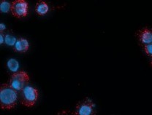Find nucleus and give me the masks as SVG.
Returning a JSON list of instances; mask_svg holds the SVG:
<instances>
[{
  "label": "nucleus",
  "mask_w": 152,
  "mask_h": 115,
  "mask_svg": "<svg viewBox=\"0 0 152 115\" xmlns=\"http://www.w3.org/2000/svg\"><path fill=\"white\" fill-rule=\"evenodd\" d=\"M39 96L38 90L33 86L27 85L20 91V101L22 105L31 107L35 105Z\"/></svg>",
  "instance_id": "f03ea898"
},
{
  "label": "nucleus",
  "mask_w": 152,
  "mask_h": 115,
  "mask_svg": "<svg viewBox=\"0 0 152 115\" xmlns=\"http://www.w3.org/2000/svg\"><path fill=\"white\" fill-rule=\"evenodd\" d=\"M49 10L48 4L45 1L43 0H39L36 3L35 11L39 15H43L46 14Z\"/></svg>",
  "instance_id": "6e6552de"
},
{
  "label": "nucleus",
  "mask_w": 152,
  "mask_h": 115,
  "mask_svg": "<svg viewBox=\"0 0 152 115\" xmlns=\"http://www.w3.org/2000/svg\"><path fill=\"white\" fill-rule=\"evenodd\" d=\"M7 68L12 72H17L19 68V64L18 61H17L15 58H10L7 61Z\"/></svg>",
  "instance_id": "1a4fd4ad"
},
{
  "label": "nucleus",
  "mask_w": 152,
  "mask_h": 115,
  "mask_svg": "<svg viewBox=\"0 0 152 115\" xmlns=\"http://www.w3.org/2000/svg\"><path fill=\"white\" fill-rule=\"evenodd\" d=\"M95 104L88 98H86L76 105L74 111L71 112L72 115H94Z\"/></svg>",
  "instance_id": "20e7f679"
},
{
  "label": "nucleus",
  "mask_w": 152,
  "mask_h": 115,
  "mask_svg": "<svg viewBox=\"0 0 152 115\" xmlns=\"http://www.w3.org/2000/svg\"><path fill=\"white\" fill-rule=\"evenodd\" d=\"M16 41H17L16 38H15L12 34H4V42H5L7 45H10V46L13 45L14 46V45H15V43L16 42Z\"/></svg>",
  "instance_id": "9b49d317"
},
{
  "label": "nucleus",
  "mask_w": 152,
  "mask_h": 115,
  "mask_svg": "<svg viewBox=\"0 0 152 115\" xmlns=\"http://www.w3.org/2000/svg\"><path fill=\"white\" fill-rule=\"evenodd\" d=\"M29 82V76L24 71H19L11 75L9 80L10 86L18 92L21 91Z\"/></svg>",
  "instance_id": "7ed1b4c3"
},
{
  "label": "nucleus",
  "mask_w": 152,
  "mask_h": 115,
  "mask_svg": "<svg viewBox=\"0 0 152 115\" xmlns=\"http://www.w3.org/2000/svg\"><path fill=\"white\" fill-rule=\"evenodd\" d=\"M11 13L16 18H23L28 13V3L26 0H14L11 3Z\"/></svg>",
  "instance_id": "39448f33"
},
{
  "label": "nucleus",
  "mask_w": 152,
  "mask_h": 115,
  "mask_svg": "<svg viewBox=\"0 0 152 115\" xmlns=\"http://www.w3.org/2000/svg\"><path fill=\"white\" fill-rule=\"evenodd\" d=\"M28 48H29V42L28 39L23 37H20L17 39L16 42L13 46L14 50L19 53H25L27 51Z\"/></svg>",
  "instance_id": "0eeeda50"
},
{
  "label": "nucleus",
  "mask_w": 152,
  "mask_h": 115,
  "mask_svg": "<svg viewBox=\"0 0 152 115\" xmlns=\"http://www.w3.org/2000/svg\"><path fill=\"white\" fill-rule=\"evenodd\" d=\"M139 39L143 44H148L152 42V30L148 28H143L140 30L137 34Z\"/></svg>",
  "instance_id": "423d86ee"
},
{
  "label": "nucleus",
  "mask_w": 152,
  "mask_h": 115,
  "mask_svg": "<svg viewBox=\"0 0 152 115\" xmlns=\"http://www.w3.org/2000/svg\"><path fill=\"white\" fill-rule=\"evenodd\" d=\"M151 66H152V61H151Z\"/></svg>",
  "instance_id": "2eb2a0df"
},
{
  "label": "nucleus",
  "mask_w": 152,
  "mask_h": 115,
  "mask_svg": "<svg viewBox=\"0 0 152 115\" xmlns=\"http://www.w3.org/2000/svg\"><path fill=\"white\" fill-rule=\"evenodd\" d=\"M5 29H6V26L4 24V23H1V24H0V31H1V32H4V31Z\"/></svg>",
  "instance_id": "4468645a"
},
{
  "label": "nucleus",
  "mask_w": 152,
  "mask_h": 115,
  "mask_svg": "<svg viewBox=\"0 0 152 115\" xmlns=\"http://www.w3.org/2000/svg\"><path fill=\"white\" fill-rule=\"evenodd\" d=\"M18 101V93L9 84H2L0 87V105L2 109H12Z\"/></svg>",
  "instance_id": "f257e3e1"
},
{
  "label": "nucleus",
  "mask_w": 152,
  "mask_h": 115,
  "mask_svg": "<svg viewBox=\"0 0 152 115\" xmlns=\"http://www.w3.org/2000/svg\"><path fill=\"white\" fill-rule=\"evenodd\" d=\"M0 9L3 12H7L11 10V3L7 0H1L0 2Z\"/></svg>",
  "instance_id": "9d476101"
},
{
  "label": "nucleus",
  "mask_w": 152,
  "mask_h": 115,
  "mask_svg": "<svg viewBox=\"0 0 152 115\" xmlns=\"http://www.w3.org/2000/svg\"><path fill=\"white\" fill-rule=\"evenodd\" d=\"M56 115H72L71 112H69V111H66V110H63V111L58 112Z\"/></svg>",
  "instance_id": "ddd939ff"
},
{
  "label": "nucleus",
  "mask_w": 152,
  "mask_h": 115,
  "mask_svg": "<svg viewBox=\"0 0 152 115\" xmlns=\"http://www.w3.org/2000/svg\"><path fill=\"white\" fill-rule=\"evenodd\" d=\"M144 50L148 56L152 57V42L151 43L145 44L144 45Z\"/></svg>",
  "instance_id": "f8f14e48"
}]
</instances>
